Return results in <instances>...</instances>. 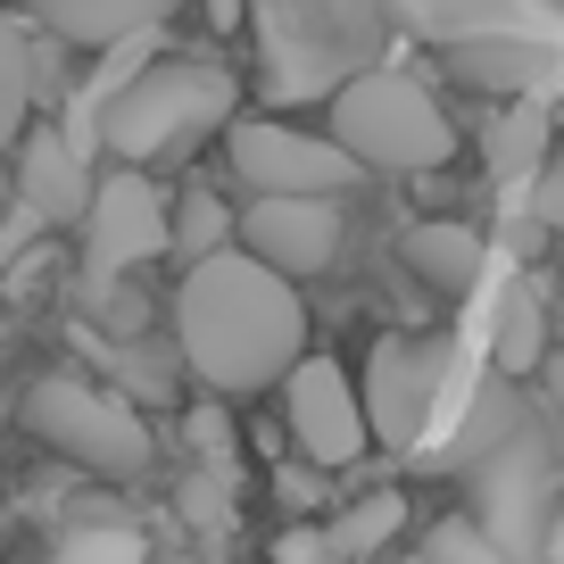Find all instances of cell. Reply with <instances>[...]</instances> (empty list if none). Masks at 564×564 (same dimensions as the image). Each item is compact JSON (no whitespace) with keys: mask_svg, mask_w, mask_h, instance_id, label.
<instances>
[{"mask_svg":"<svg viewBox=\"0 0 564 564\" xmlns=\"http://www.w3.org/2000/svg\"><path fill=\"white\" fill-rule=\"evenodd\" d=\"M175 349L199 390L258 399L307 366V307L300 282H282L249 249H225L208 265H183L175 282Z\"/></svg>","mask_w":564,"mask_h":564,"instance_id":"obj_1","label":"cell"},{"mask_svg":"<svg viewBox=\"0 0 564 564\" xmlns=\"http://www.w3.org/2000/svg\"><path fill=\"white\" fill-rule=\"evenodd\" d=\"M357 390H366L373 441L399 448V457L441 465L448 448H457L465 415L481 406V357L465 349V340H406V333H382Z\"/></svg>","mask_w":564,"mask_h":564,"instance_id":"obj_2","label":"cell"},{"mask_svg":"<svg viewBox=\"0 0 564 564\" xmlns=\"http://www.w3.org/2000/svg\"><path fill=\"white\" fill-rule=\"evenodd\" d=\"M232 117H241V84L216 58H150L100 117V141L117 150V166L141 175V166L175 159L208 133H232Z\"/></svg>","mask_w":564,"mask_h":564,"instance_id":"obj_3","label":"cell"},{"mask_svg":"<svg viewBox=\"0 0 564 564\" xmlns=\"http://www.w3.org/2000/svg\"><path fill=\"white\" fill-rule=\"evenodd\" d=\"M324 133L349 150L357 166L373 175H441L457 159V124L415 75H390V67H366L333 91V124Z\"/></svg>","mask_w":564,"mask_h":564,"instance_id":"obj_4","label":"cell"},{"mask_svg":"<svg viewBox=\"0 0 564 564\" xmlns=\"http://www.w3.org/2000/svg\"><path fill=\"white\" fill-rule=\"evenodd\" d=\"M25 432H34L51 457L84 465L100 481H133L150 474V423L117 399V390L84 382V373H42L25 390Z\"/></svg>","mask_w":564,"mask_h":564,"instance_id":"obj_5","label":"cell"},{"mask_svg":"<svg viewBox=\"0 0 564 564\" xmlns=\"http://www.w3.org/2000/svg\"><path fill=\"white\" fill-rule=\"evenodd\" d=\"M556 465H564L556 441L523 415V432H507V441L465 474V481H474V507H465V514H474L514 564L547 556V531H556V507H564V498H556Z\"/></svg>","mask_w":564,"mask_h":564,"instance_id":"obj_6","label":"cell"},{"mask_svg":"<svg viewBox=\"0 0 564 564\" xmlns=\"http://www.w3.org/2000/svg\"><path fill=\"white\" fill-rule=\"evenodd\" d=\"M225 159L258 199H340V192H357V175H366L333 133L291 124V117H274V108H241V117H232Z\"/></svg>","mask_w":564,"mask_h":564,"instance_id":"obj_7","label":"cell"},{"mask_svg":"<svg viewBox=\"0 0 564 564\" xmlns=\"http://www.w3.org/2000/svg\"><path fill=\"white\" fill-rule=\"evenodd\" d=\"M282 423H291V441H300L307 474H340L373 448V423H366V390L333 366V357L307 349V366L282 382Z\"/></svg>","mask_w":564,"mask_h":564,"instance_id":"obj_8","label":"cell"},{"mask_svg":"<svg viewBox=\"0 0 564 564\" xmlns=\"http://www.w3.org/2000/svg\"><path fill=\"white\" fill-rule=\"evenodd\" d=\"M84 241H91V274H124V265L175 249V208H166V192L150 175L117 166V175H100V192H91Z\"/></svg>","mask_w":564,"mask_h":564,"instance_id":"obj_9","label":"cell"},{"mask_svg":"<svg viewBox=\"0 0 564 564\" xmlns=\"http://www.w3.org/2000/svg\"><path fill=\"white\" fill-rule=\"evenodd\" d=\"M241 249L274 265L282 282L324 274L340 258V199H249L241 208Z\"/></svg>","mask_w":564,"mask_h":564,"instance_id":"obj_10","label":"cell"},{"mask_svg":"<svg viewBox=\"0 0 564 564\" xmlns=\"http://www.w3.org/2000/svg\"><path fill=\"white\" fill-rule=\"evenodd\" d=\"M91 192L100 183L84 175V150H75V133H25V166H18V199L34 225H84L91 216Z\"/></svg>","mask_w":564,"mask_h":564,"instance_id":"obj_11","label":"cell"},{"mask_svg":"<svg viewBox=\"0 0 564 564\" xmlns=\"http://www.w3.org/2000/svg\"><path fill=\"white\" fill-rule=\"evenodd\" d=\"M183 0H25V18L58 42H84V51H124V42H150Z\"/></svg>","mask_w":564,"mask_h":564,"instance_id":"obj_12","label":"cell"},{"mask_svg":"<svg viewBox=\"0 0 564 564\" xmlns=\"http://www.w3.org/2000/svg\"><path fill=\"white\" fill-rule=\"evenodd\" d=\"M547 141H556V108H547V100H507V108L490 117L481 159H490V183H498L507 199H523L531 183L547 175V159H556Z\"/></svg>","mask_w":564,"mask_h":564,"instance_id":"obj_13","label":"cell"},{"mask_svg":"<svg viewBox=\"0 0 564 564\" xmlns=\"http://www.w3.org/2000/svg\"><path fill=\"white\" fill-rule=\"evenodd\" d=\"M556 307H547L540 282H507L490 307V373H507V382H523V373H540L547 357H556Z\"/></svg>","mask_w":564,"mask_h":564,"instance_id":"obj_14","label":"cell"},{"mask_svg":"<svg viewBox=\"0 0 564 564\" xmlns=\"http://www.w3.org/2000/svg\"><path fill=\"white\" fill-rule=\"evenodd\" d=\"M42 84H51V42L25 18H0V159L25 141V117H34Z\"/></svg>","mask_w":564,"mask_h":564,"instance_id":"obj_15","label":"cell"},{"mask_svg":"<svg viewBox=\"0 0 564 564\" xmlns=\"http://www.w3.org/2000/svg\"><path fill=\"white\" fill-rule=\"evenodd\" d=\"M406 265H415L432 291L465 300V291L481 282V232H474V225H448V216H432V225L406 232Z\"/></svg>","mask_w":564,"mask_h":564,"instance_id":"obj_16","label":"cell"},{"mask_svg":"<svg viewBox=\"0 0 564 564\" xmlns=\"http://www.w3.org/2000/svg\"><path fill=\"white\" fill-rule=\"evenodd\" d=\"M448 67L481 91H514V100H540V84L556 75V51L547 42H465Z\"/></svg>","mask_w":564,"mask_h":564,"instance_id":"obj_17","label":"cell"},{"mask_svg":"<svg viewBox=\"0 0 564 564\" xmlns=\"http://www.w3.org/2000/svg\"><path fill=\"white\" fill-rule=\"evenodd\" d=\"M232 241H241V216H232L216 192H183V199H175V258H183V265L225 258Z\"/></svg>","mask_w":564,"mask_h":564,"instance_id":"obj_18","label":"cell"},{"mask_svg":"<svg viewBox=\"0 0 564 564\" xmlns=\"http://www.w3.org/2000/svg\"><path fill=\"white\" fill-rule=\"evenodd\" d=\"M399 523H406V498L399 490H373V498H357L340 523H324V547H333V564L340 556H373V547L399 540Z\"/></svg>","mask_w":564,"mask_h":564,"instance_id":"obj_19","label":"cell"},{"mask_svg":"<svg viewBox=\"0 0 564 564\" xmlns=\"http://www.w3.org/2000/svg\"><path fill=\"white\" fill-rule=\"evenodd\" d=\"M42 564H150V547H141L133 523H84V531H67Z\"/></svg>","mask_w":564,"mask_h":564,"instance_id":"obj_20","label":"cell"},{"mask_svg":"<svg viewBox=\"0 0 564 564\" xmlns=\"http://www.w3.org/2000/svg\"><path fill=\"white\" fill-rule=\"evenodd\" d=\"M415 564H514V556L474 523V514H441V523L423 531V556Z\"/></svg>","mask_w":564,"mask_h":564,"instance_id":"obj_21","label":"cell"},{"mask_svg":"<svg viewBox=\"0 0 564 564\" xmlns=\"http://www.w3.org/2000/svg\"><path fill=\"white\" fill-rule=\"evenodd\" d=\"M192 448L208 465V481H232V423L225 406H192Z\"/></svg>","mask_w":564,"mask_h":564,"instance_id":"obj_22","label":"cell"},{"mask_svg":"<svg viewBox=\"0 0 564 564\" xmlns=\"http://www.w3.org/2000/svg\"><path fill=\"white\" fill-rule=\"evenodd\" d=\"M531 216H540L547 232H564V150L547 159V175L531 183Z\"/></svg>","mask_w":564,"mask_h":564,"instance_id":"obj_23","label":"cell"},{"mask_svg":"<svg viewBox=\"0 0 564 564\" xmlns=\"http://www.w3.org/2000/svg\"><path fill=\"white\" fill-rule=\"evenodd\" d=\"M282 564H333V547H324L316 531H291V540H282Z\"/></svg>","mask_w":564,"mask_h":564,"instance_id":"obj_24","label":"cell"},{"mask_svg":"<svg viewBox=\"0 0 564 564\" xmlns=\"http://www.w3.org/2000/svg\"><path fill=\"white\" fill-rule=\"evenodd\" d=\"M282 498H291V507H307V498H316V474H300V465H282Z\"/></svg>","mask_w":564,"mask_h":564,"instance_id":"obj_25","label":"cell"},{"mask_svg":"<svg viewBox=\"0 0 564 564\" xmlns=\"http://www.w3.org/2000/svg\"><path fill=\"white\" fill-rule=\"evenodd\" d=\"M540 390H547V399H556V415H564V349H556V357H547V366H540Z\"/></svg>","mask_w":564,"mask_h":564,"instance_id":"obj_26","label":"cell"},{"mask_svg":"<svg viewBox=\"0 0 564 564\" xmlns=\"http://www.w3.org/2000/svg\"><path fill=\"white\" fill-rule=\"evenodd\" d=\"M547 564H564V507H556V531H547Z\"/></svg>","mask_w":564,"mask_h":564,"instance_id":"obj_27","label":"cell"},{"mask_svg":"<svg viewBox=\"0 0 564 564\" xmlns=\"http://www.w3.org/2000/svg\"><path fill=\"white\" fill-rule=\"evenodd\" d=\"M0 349H9V316H0Z\"/></svg>","mask_w":564,"mask_h":564,"instance_id":"obj_28","label":"cell"},{"mask_svg":"<svg viewBox=\"0 0 564 564\" xmlns=\"http://www.w3.org/2000/svg\"><path fill=\"white\" fill-rule=\"evenodd\" d=\"M556 316H564V300H556Z\"/></svg>","mask_w":564,"mask_h":564,"instance_id":"obj_29","label":"cell"},{"mask_svg":"<svg viewBox=\"0 0 564 564\" xmlns=\"http://www.w3.org/2000/svg\"><path fill=\"white\" fill-rule=\"evenodd\" d=\"M556 124H564V117H556Z\"/></svg>","mask_w":564,"mask_h":564,"instance_id":"obj_30","label":"cell"}]
</instances>
